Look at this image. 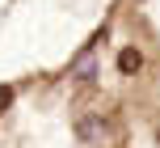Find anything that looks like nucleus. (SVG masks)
Masks as SVG:
<instances>
[{
    "instance_id": "3",
    "label": "nucleus",
    "mask_w": 160,
    "mask_h": 148,
    "mask_svg": "<svg viewBox=\"0 0 160 148\" xmlns=\"http://www.w3.org/2000/svg\"><path fill=\"white\" fill-rule=\"evenodd\" d=\"M13 98H17V89H13V85H0V110H8V106H13Z\"/></svg>"
},
{
    "instance_id": "1",
    "label": "nucleus",
    "mask_w": 160,
    "mask_h": 148,
    "mask_svg": "<svg viewBox=\"0 0 160 148\" xmlns=\"http://www.w3.org/2000/svg\"><path fill=\"white\" fill-rule=\"evenodd\" d=\"M105 127H110V123L97 119V114H80V119H76V135H80L84 144H101V140H105Z\"/></svg>"
},
{
    "instance_id": "4",
    "label": "nucleus",
    "mask_w": 160,
    "mask_h": 148,
    "mask_svg": "<svg viewBox=\"0 0 160 148\" xmlns=\"http://www.w3.org/2000/svg\"><path fill=\"white\" fill-rule=\"evenodd\" d=\"M156 144H160V127H156Z\"/></svg>"
},
{
    "instance_id": "2",
    "label": "nucleus",
    "mask_w": 160,
    "mask_h": 148,
    "mask_svg": "<svg viewBox=\"0 0 160 148\" xmlns=\"http://www.w3.org/2000/svg\"><path fill=\"white\" fill-rule=\"evenodd\" d=\"M139 68H143V51H139V47H122V51H118V72L135 76Z\"/></svg>"
}]
</instances>
